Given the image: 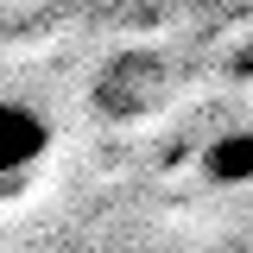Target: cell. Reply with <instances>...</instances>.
<instances>
[{"instance_id":"6da1fadb","label":"cell","mask_w":253,"mask_h":253,"mask_svg":"<svg viewBox=\"0 0 253 253\" xmlns=\"http://www.w3.org/2000/svg\"><path fill=\"white\" fill-rule=\"evenodd\" d=\"M171 63H165V51H114V57L101 63V76H95L89 89V108L101 114V121H146V114H158L165 101H171Z\"/></svg>"},{"instance_id":"7a4b0ae2","label":"cell","mask_w":253,"mask_h":253,"mask_svg":"<svg viewBox=\"0 0 253 253\" xmlns=\"http://www.w3.org/2000/svg\"><path fill=\"white\" fill-rule=\"evenodd\" d=\"M51 146H57L51 121H44L32 101L0 95V184H19L26 171H38V165L51 158Z\"/></svg>"},{"instance_id":"3957f363","label":"cell","mask_w":253,"mask_h":253,"mask_svg":"<svg viewBox=\"0 0 253 253\" xmlns=\"http://www.w3.org/2000/svg\"><path fill=\"white\" fill-rule=\"evenodd\" d=\"M203 171H209L215 184H241V177H253V133H221L215 146L203 152Z\"/></svg>"}]
</instances>
